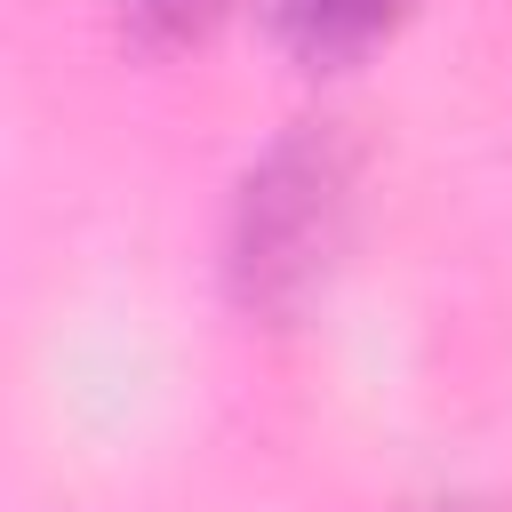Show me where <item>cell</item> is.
<instances>
[{"label":"cell","instance_id":"cell-1","mask_svg":"<svg viewBox=\"0 0 512 512\" xmlns=\"http://www.w3.org/2000/svg\"><path fill=\"white\" fill-rule=\"evenodd\" d=\"M344 224H352V152L336 128L296 120L248 160L232 192V224H224L232 296L264 320L304 312L344 256Z\"/></svg>","mask_w":512,"mask_h":512},{"label":"cell","instance_id":"cell-2","mask_svg":"<svg viewBox=\"0 0 512 512\" xmlns=\"http://www.w3.org/2000/svg\"><path fill=\"white\" fill-rule=\"evenodd\" d=\"M408 16V0H264V24L288 56L304 64H352L368 56L392 24Z\"/></svg>","mask_w":512,"mask_h":512},{"label":"cell","instance_id":"cell-3","mask_svg":"<svg viewBox=\"0 0 512 512\" xmlns=\"http://www.w3.org/2000/svg\"><path fill=\"white\" fill-rule=\"evenodd\" d=\"M112 8H120V24H128L136 40L176 48V40H200V32L216 24V8H224V0H112Z\"/></svg>","mask_w":512,"mask_h":512},{"label":"cell","instance_id":"cell-4","mask_svg":"<svg viewBox=\"0 0 512 512\" xmlns=\"http://www.w3.org/2000/svg\"><path fill=\"white\" fill-rule=\"evenodd\" d=\"M424 512H480V504H424Z\"/></svg>","mask_w":512,"mask_h":512}]
</instances>
